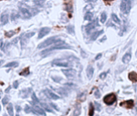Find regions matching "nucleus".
Masks as SVG:
<instances>
[{
	"mask_svg": "<svg viewBox=\"0 0 137 116\" xmlns=\"http://www.w3.org/2000/svg\"><path fill=\"white\" fill-rule=\"evenodd\" d=\"M103 102L108 106L112 105L116 102V96L114 94V93H109V94L106 95L103 98Z\"/></svg>",
	"mask_w": 137,
	"mask_h": 116,
	"instance_id": "obj_4",
	"label": "nucleus"
},
{
	"mask_svg": "<svg viewBox=\"0 0 137 116\" xmlns=\"http://www.w3.org/2000/svg\"><path fill=\"white\" fill-rule=\"evenodd\" d=\"M67 30L69 34H72V35L75 34V27H74L73 25H68L67 27Z\"/></svg>",
	"mask_w": 137,
	"mask_h": 116,
	"instance_id": "obj_22",
	"label": "nucleus"
},
{
	"mask_svg": "<svg viewBox=\"0 0 137 116\" xmlns=\"http://www.w3.org/2000/svg\"><path fill=\"white\" fill-rule=\"evenodd\" d=\"M95 103V109H96L98 111H100L101 110V108H102V106H101V105L100 104H99L98 103H96V102H95V103Z\"/></svg>",
	"mask_w": 137,
	"mask_h": 116,
	"instance_id": "obj_32",
	"label": "nucleus"
},
{
	"mask_svg": "<svg viewBox=\"0 0 137 116\" xmlns=\"http://www.w3.org/2000/svg\"><path fill=\"white\" fill-rule=\"evenodd\" d=\"M18 86V81H15L13 82V87L15 89H17Z\"/></svg>",
	"mask_w": 137,
	"mask_h": 116,
	"instance_id": "obj_37",
	"label": "nucleus"
},
{
	"mask_svg": "<svg viewBox=\"0 0 137 116\" xmlns=\"http://www.w3.org/2000/svg\"><path fill=\"white\" fill-rule=\"evenodd\" d=\"M0 110H1V106H0Z\"/></svg>",
	"mask_w": 137,
	"mask_h": 116,
	"instance_id": "obj_51",
	"label": "nucleus"
},
{
	"mask_svg": "<svg viewBox=\"0 0 137 116\" xmlns=\"http://www.w3.org/2000/svg\"><path fill=\"white\" fill-rule=\"evenodd\" d=\"M10 86L8 87L7 89L6 90H5V92H6V93H8V92H9V91H10Z\"/></svg>",
	"mask_w": 137,
	"mask_h": 116,
	"instance_id": "obj_44",
	"label": "nucleus"
},
{
	"mask_svg": "<svg viewBox=\"0 0 137 116\" xmlns=\"http://www.w3.org/2000/svg\"><path fill=\"white\" fill-rule=\"evenodd\" d=\"M59 40V39L58 36L50 37V38L46 39V40L43 41V42L39 44V45H38V48H46V47H47V46L52 45L56 42L57 40Z\"/></svg>",
	"mask_w": 137,
	"mask_h": 116,
	"instance_id": "obj_1",
	"label": "nucleus"
},
{
	"mask_svg": "<svg viewBox=\"0 0 137 116\" xmlns=\"http://www.w3.org/2000/svg\"><path fill=\"white\" fill-rule=\"evenodd\" d=\"M65 85H67V86H69V87H75V85H73V83H66Z\"/></svg>",
	"mask_w": 137,
	"mask_h": 116,
	"instance_id": "obj_40",
	"label": "nucleus"
},
{
	"mask_svg": "<svg viewBox=\"0 0 137 116\" xmlns=\"http://www.w3.org/2000/svg\"><path fill=\"white\" fill-rule=\"evenodd\" d=\"M41 106H42L43 107V109L46 110V111H48V112H53L52 111V109H51L50 107H49L47 105H46V103H41Z\"/></svg>",
	"mask_w": 137,
	"mask_h": 116,
	"instance_id": "obj_25",
	"label": "nucleus"
},
{
	"mask_svg": "<svg viewBox=\"0 0 137 116\" xmlns=\"http://www.w3.org/2000/svg\"><path fill=\"white\" fill-rule=\"evenodd\" d=\"M0 98H1V93H0Z\"/></svg>",
	"mask_w": 137,
	"mask_h": 116,
	"instance_id": "obj_50",
	"label": "nucleus"
},
{
	"mask_svg": "<svg viewBox=\"0 0 137 116\" xmlns=\"http://www.w3.org/2000/svg\"><path fill=\"white\" fill-rule=\"evenodd\" d=\"M2 47V40H0V48H1Z\"/></svg>",
	"mask_w": 137,
	"mask_h": 116,
	"instance_id": "obj_46",
	"label": "nucleus"
},
{
	"mask_svg": "<svg viewBox=\"0 0 137 116\" xmlns=\"http://www.w3.org/2000/svg\"><path fill=\"white\" fill-rule=\"evenodd\" d=\"M101 57H102V53H99V54L97 55V56L95 57V60H99V59H100V58Z\"/></svg>",
	"mask_w": 137,
	"mask_h": 116,
	"instance_id": "obj_41",
	"label": "nucleus"
},
{
	"mask_svg": "<svg viewBox=\"0 0 137 116\" xmlns=\"http://www.w3.org/2000/svg\"><path fill=\"white\" fill-rule=\"evenodd\" d=\"M111 19L112 20H113L114 22H116V23H120V19L118 18V16L116 15V14H111Z\"/></svg>",
	"mask_w": 137,
	"mask_h": 116,
	"instance_id": "obj_24",
	"label": "nucleus"
},
{
	"mask_svg": "<svg viewBox=\"0 0 137 116\" xmlns=\"http://www.w3.org/2000/svg\"><path fill=\"white\" fill-rule=\"evenodd\" d=\"M51 65H56V66H60V67H68L69 65V62L67 61L66 60L64 59H55L52 62H51Z\"/></svg>",
	"mask_w": 137,
	"mask_h": 116,
	"instance_id": "obj_5",
	"label": "nucleus"
},
{
	"mask_svg": "<svg viewBox=\"0 0 137 116\" xmlns=\"http://www.w3.org/2000/svg\"><path fill=\"white\" fill-rule=\"evenodd\" d=\"M94 74V68L91 65H89L87 69V76L89 79H91Z\"/></svg>",
	"mask_w": 137,
	"mask_h": 116,
	"instance_id": "obj_16",
	"label": "nucleus"
},
{
	"mask_svg": "<svg viewBox=\"0 0 137 116\" xmlns=\"http://www.w3.org/2000/svg\"><path fill=\"white\" fill-rule=\"evenodd\" d=\"M84 1L86 2H91L93 1H95V0H84Z\"/></svg>",
	"mask_w": 137,
	"mask_h": 116,
	"instance_id": "obj_45",
	"label": "nucleus"
},
{
	"mask_svg": "<svg viewBox=\"0 0 137 116\" xmlns=\"http://www.w3.org/2000/svg\"><path fill=\"white\" fill-rule=\"evenodd\" d=\"M8 19H9V15H8V14L6 12H3L0 16V23H1V25H5V24H7L8 23Z\"/></svg>",
	"mask_w": 137,
	"mask_h": 116,
	"instance_id": "obj_11",
	"label": "nucleus"
},
{
	"mask_svg": "<svg viewBox=\"0 0 137 116\" xmlns=\"http://www.w3.org/2000/svg\"><path fill=\"white\" fill-rule=\"evenodd\" d=\"M107 74H108L107 73H101L100 75V77L101 79H104L105 77H107Z\"/></svg>",
	"mask_w": 137,
	"mask_h": 116,
	"instance_id": "obj_38",
	"label": "nucleus"
},
{
	"mask_svg": "<svg viewBox=\"0 0 137 116\" xmlns=\"http://www.w3.org/2000/svg\"><path fill=\"white\" fill-rule=\"evenodd\" d=\"M131 59V52L129 51V52H128L127 53H125V55L122 58V60L124 64H128V63L130 62Z\"/></svg>",
	"mask_w": 137,
	"mask_h": 116,
	"instance_id": "obj_15",
	"label": "nucleus"
},
{
	"mask_svg": "<svg viewBox=\"0 0 137 116\" xmlns=\"http://www.w3.org/2000/svg\"><path fill=\"white\" fill-rule=\"evenodd\" d=\"M80 113H81V106H79V105H78V106L75 107V110H74L73 115H80Z\"/></svg>",
	"mask_w": 137,
	"mask_h": 116,
	"instance_id": "obj_23",
	"label": "nucleus"
},
{
	"mask_svg": "<svg viewBox=\"0 0 137 116\" xmlns=\"http://www.w3.org/2000/svg\"><path fill=\"white\" fill-rule=\"evenodd\" d=\"M24 111H25V113H27V114H28V113L31 111V107L28 106V105H26L25 108H24Z\"/></svg>",
	"mask_w": 137,
	"mask_h": 116,
	"instance_id": "obj_31",
	"label": "nucleus"
},
{
	"mask_svg": "<svg viewBox=\"0 0 137 116\" xmlns=\"http://www.w3.org/2000/svg\"><path fill=\"white\" fill-rule=\"evenodd\" d=\"M3 63H4V60H0V66H1L2 64H3Z\"/></svg>",
	"mask_w": 137,
	"mask_h": 116,
	"instance_id": "obj_47",
	"label": "nucleus"
},
{
	"mask_svg": "<svg viewBox=\"0 0 137 116\" xmlns=\"http://www.w3.org/2000/svg\"><path fill=\"white\" fill-rule=\"evenodd\" d=\"M51 106H52L54 107V108L55 109V110H59V109H58V107H57V106H55V104H53V103H51Z\"/></svg>",
	"mask_w": 137,
	"mask_h": 116,
	"instance_id": "obj_43",
	"label": "nucleus"
},
{
	"mask_svg": "<svg viewBox=\"0 0 137 116\" xmlns=\"http://www.w3.org/2000/svg\"><path fill=\"white\" fill-rule=\"evenodd\" d=\"M20 110H21V107L18 106V105H17V106H16V111H17V112H19Z\"/></svg>",
	"mask_w": 137,
	"mask_h": 116,
	"instance_id": "obj_42",
	"label": "nucleus"
},
{
	"mask_svg": "<svg viewBox=\"0 0 137 116\" xmlns=\"http://www.w3.org/2000/svg\"><path fill=\"white\" fill-rule=\"evenodd\" d=\"M107 20V14L106 12H102V14H101V18H100V21H101V23H105Z\"/></svg>",
	"mask_w": 137,
	"mask_h": 116,
	"instance_id": "obj_27",
	"label": "nucleus"
},
{
	"mask_svg": "<svg viewBox=\"0 0 137 116\" xmlns=\"http://www.w3.org/2000/svg\"><path fill=\"white\" fill-rule=\"evenodd\" d=\"M19 17V15H18V13H17L16 12H14V13L11 14V20H15L16 19H18Z\"/></svg>",
	"mask_w": 137,
	"mask_h": 116,
	"instance_id": "obj_30",
	"label": "nucleus"
},
{
	"mask_svg": "<svg viewBox=\"0 0 137 116\" xmlns=\"http://www.w3.org/2000/svg\"><path fill=\"white\" fill-rule=\"evenodd\" d=\"M8 102H9V98H8L7 96H6L3 99H2V103L3 104V105H6L7 103H8Z\"/></svg>",
	"mask_w": 137,
	"mask_h": 116,
	"instance_id": "obj_36",
	"label": "nucleus"
},
{
	"mask_svg": "<svg viewBox=\"0 0 137 116\" xmlns=\"http://www.w3.org/2000/svg\"><path fill=\"white\" fill-rule=\"evenodd\" d=\"M131 0H122L120 3V10L124 14H128L131 10Z\"/></svg>",
	"mask_w": 137,
	"mask_h": 116,
	"instance_id": "obj_2",
	"label": "nucleus"
},
{
	"mask_svg": "<svg viewBox=\"0 0 137 116\" xmlns=\"http://www.w3.org/2000/svg\"><path fill=\"white\" fill-rule=\"evenodd\" d=\"M92 8V6L91 5H87V6L84 8V11H89V10H91Z\"/></svg>",
	"mask_w": 137,
	"mask_h": 116,
	"instance_id": "obj_39",
	"label": "nucleus"
},
{
	"mask_svg": "<svg viewBox=\"0 0 137 116\" xmlns=\"http://www.w3.org/2000/svg\"><path fill=\"white\" fill-rule=\"evenodd\" d=\"M51 78H52L55 82H59L62 80V78L60 77H55V76H53V77H51Z\"/></svg>",
	"mask_w": 137,
	"mask_h": 116,
	"instance_id": "obj_34",
	"label": "nucleus"
},
{
	"mask_svg": "<svg viewBox=\"0 0 137 116\" xmlns=\"http://www.w3.org/2000/svg\"><path fill=\"white\" fill-rule=\"evenodd\" d=\"M44 93H46V95L49 98H51V99H53V100H57V99H59V97L58 95L55 94V93H53V92H51V91L49 90H45Z\"/></svg>",
	"mask_w": 137,
	"mask_h": 116,
	"instance_id": "obj_12",
	"label": "nucleus"
},
{
	"mask_svg": "<svg viewBox=\"0 0 137 116\" xmlns=\"http://www.w3.org/2000/svg\"><path fill=\"white\" fill-rule=\"evenodd\" d=\"M100 96H101V93H100V90H96L95 91V97L96 98H100Z\"/></svg>",
	"mask_w": 137,
	"mask_h": 116,
	"instance_id": "obj_35",
	"label": "nucleus"
},
{
	"mask_svg": "<svg viewBox=\"0 0 137 116\" xmlns=\"http://www.w3.org/2000/svg\"><path fill=\"white\" fill-rule=\"evenodd\" d=\"M120 105H121L122 106H124L125 108L131 109V108H132L134 106V101L133 100H128V101L123 102Z\"/></svg>",
	"mask_w": 137,
	"mask_h": 116,
	"instance_id": "obj_13",
	"label": "nucleus"
},
{
	"mask_svg": "<svg viewBox=\"0 0 137 116\" xmlns=\"http://www.w3.org/2000/svg\"><path fill=\"white\" fill-rule=\"evenodd\" d=\"M31 88H28V89L26 90H22L19 93V96L23 98H27L28 95L31 93Z\"/></svg>",
	"mask_w": 137,
	"mask_h": 116,
	"instance_id": "obj_14",
	"label": "nucleus"
},
{
	"mask_svg": "<svg viewBox=\"0 0 137 116\" xmlns=\"http://www.w3.org/2000/svg\"><path fill=\"white\" fill-rule=\"evenodd\" d=\"M98 26H99V23H98V19H95L94 21L91 22V23H88V24H87V25L86 26V27H85V30H86V32L87 33V34H89L90 32H91V30H93L95 27H98Z\"/></svg>",
	"mask_w": 137,
	"mask_h": 116,
	"instance_id": "obj_8",
	"label": "nucleus"
},
{
	"mask_svg": "<svg viewBox=\"0 0 137 116\" xmlns=\"http://www.w3.org/2000/svg\"><path fill=\"white\" fill-rule=\"evenodd\" d=\"M33 35H35V32H27V33H25V34L22 35V36L20 37V44H21L22 48H23L24 47L27 45V44L28 43L30 38L32 37Z\"/></svg>",
	"mask_w": 137,
	"mask_h": 116,
	"instance_id": "obj_3",
	"label": "nucleus"
},
{
	"mask_svg": "<svg viewBox=\"0 0 137 116\" xmlns=\"http://www.w3.org/2000/svg\"><path fill=\"white\" fill-rule=\"evenodd\" d=\"M18 65V63L16 62V61H13V62H10L8 63V64L5 65L4 67L5 68H9V67H17V66Z\"/></svg>",
	"mask_w": 137,
	"mask_h": 116,
	"instance_id": "obj_21",
	"label": "nucleus"
},
{
	"mask_svg": "<svg viewBox=\"0 0 137 116\" xmlns=\"http://www.w3.org/2000/svg\"><path fill=\"white\" fill-rule=\"evenodd\" d=\"M7 112H8V114H9L10 116H13L14 115V110H13V105L11 103H9L7 105Z\"/></svg>",
	"mask_w": 137,
	"mask_h": 116,
	"instance_id": "obj_20",
	"label": "nucleus"
},
{
	"mask_svg": "<svg viewBox=\"0 0 137 116\" xmlns=\"http://www.w3.org/2000/svg\"><path fill=\"white\" fill-rule=\"evenodd\" d=\"M128 77L131 80V81L133 82H136L137 81V73L135 72H131L129 74H128Z\"/></svg>",
	"mask_w": 137,
	"mask_h": 116,
	"instance_id": "obj_18",
	"label": "nucleus"
},
{
	"mask_svg": "<svg viewBox=\"0 0 137 116\" xmlns=\"http://www.w3.org/2000/svg\"><path fill=\"white\" fill-rule=\"evenodd\" d=\"M94 110H95V107L93 106V104L90 103V106H89V115L90 116H92L94 115Z\"/></svg>",
	"mask_w": 137,
	"mask_h": 116,
	"instance_id": "obj_29",
	"label": "nucleus"
},
{
	"mask_svg": "<svg viewBox=\"0 0 137 116\" xmlns=\"http://www.w3.org/2000/svg\"><path fill=\"white\" fill-rule=\"evenodd\" d=\"M46 0H33V2L37 5V6H42V5L44 3Z\"/></svg>",
	"mask_w": 137,
	"mask_h": 116,
	"instance_id": "obj_28",
	"label": "nucleus"
},
{
	"mask_svg": "<svg viewBox=\"0 0 137 116\" xmlns=\"http://www.w3.org/2000/svg\"><path fill=\"white\" fill-rule=\"evenodd\" d=\"M103 30H100V31H97V32H93V34L91 35V40H95L101 34H103Z\"/></svg>",
	"mask_w": 137,
	"mask_h": 116,
	"instance_id": "obj_17",
	"label": "nucleus"
},
{
	"mask_svg": "<svg viewBox=\"0 0 137 116\" xmlns=\"http://www.w3.org/2000/svg\"><path fill=\"white\" fill-rule=\"evenodd\" d=\"M51 32V28L49 27H44L43 28L40 29V31L39 32V35H38V39H42L43 37H44L45 35H48Z\"/></svg>",
	"mask_w": 137,
	"mask_h": 116,
	"instance_id": "obj_9",
	"label": "nucleus"
},
{
	"mask_svg": "<svg viewBox=\"0 0 137 116\" xmlns=\"http://www.w3.org/2000/svg\"><path fill=\"white\" fill-rule=\"evenodd\" d=\"M63 73L67 77V78H74L76 75V71L72 69H67V70H63Z\"/></svg>",
	"mask_w": 137,
	"mask_h": 116,
	"instance_id": "obj_7",
	"label": "nucleus"
},
{
	"mask_svg": "<svg viewBox=\"0 0 137 116\" xmlns=\"http://www.w3.org/2000/svg\"><path fill=\"white\" fill-rule=\"evenodd\" d=\"M31 111L35 115H45L46 112L45 110H43V108H41L40 106H39L38 105L35 104V103H34L32 104V108H31Z\"/></svg>",
	"mask_w": 137,
	"mask_h": 116,
	"instance_id": "obj_6",
	"label": "nucleus"
},
{
	"mask_svg": "<svg viewBox=\"0 0 137 116\" xmlns=\"http://www.w3.org/2000/svg\"><path fill=\"white\" fill-rule=\"evenodd\" d=\"M19 11H20L22 15H23V17L24 19H29V18L31 17L32 14L31 13V12H30L28 9H27V8H26V7H20Z\"/></svg>",
	"mask_w": 137,
	"mask_h": 116,
	"instance_id": "obj_10",
	"label": "nucleus"
},
{
	"mask_svg": "<svg viewBox=\"0 0 137 116\" xmlns=\"http://www.w3.org/2000/svg\"><path fill=\"white\" fill-rule=\"evenodd\" d=\"M104 1H113V0H104Z\"/></svg>",
	"mask_w": 137,
	"mask_h": 116,
	"instance_id": "obj_48",
	"label": "nucleus"
},
{
	"mask_svg": "<svg viewBox=\"0 0 137 116\" xmlns=\"http://www.w3.org/2000/svg\"><path fill=\"white\" fill-rule=\"evenodd\" d=\"M15 32L14 31H10V32H6L5 33V35H6V36H7V37H11L12 35L15 34Z\"/></svg>",
	"mask_w": 137,
	"mask_h": 116,
	"instance_id": "obj_33",
	"label": "nucleus"
},
{
	"mask_svg": "<svg viewBox=\"0 0 137 116\" xmlns=\"http://www.w3.org/2000/svg\"><path fill=\"white\" fill-rule=\"evenodd\" d=\"M136 57H137V51H136Z\"/></svg>",
	"mask_w": 137,
	"mask_h": 116,
	"instance_id": "obj_49",
	"label": "nucleus"
},
{
	"mask_svg": "<svg viewBox=\"0 0 137 116\" xmlns=\"http://www.w3.org/2000/svg\"><path fill=\"white\" fill-rule=\"evenodd\" d=\"M92 19H93V14L91 12H87L86 14H85V15H84V19H85V20L91 21V20H92Z\"/></svg>",
	"mask_w": 137,
	"mask_h": 116,
	"instance_id": "obj_19",
	"label": "nucleus"
},
{
	"mask_svg": "<svg viewBox=\"0 0 137 116\" xmlns=\"http://www.w3.org/2000/svg\"><path fill=\"white\" fill-rule=\"evenodd\" d=\"M31 98H32V101L33 103H39V98L36 97V94H35V93L33 92L32 94H31Z\"/></svg>",
	"mask_w": 137,
	"mask_h": 116,
	"instance_id": "obj_26",
	"label": "nucleus"
}]
</instances>
